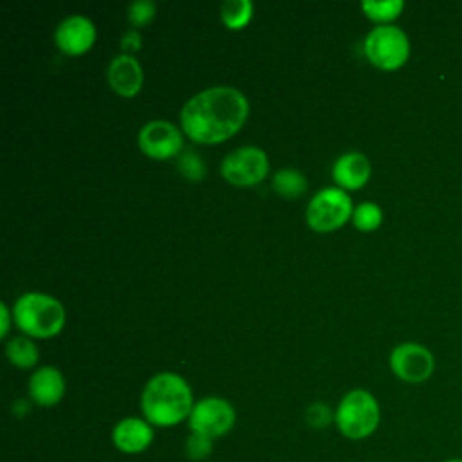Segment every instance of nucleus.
I'll list each match as a JSON object with an SVG mask.
<instances>
[{
	"mask_svg": "<svg viewBox=\"0 0 462 462\" xmlns=\"http://www.w3.org/2000/svg\"><path fill=\"white\" fill-rule=\"evenodd\" d=\"M352 222L359 231H374L383 222V209L375 202L365 200L354 208Z\"/></svg>",
	"mask_w": 462,
	"mask_h": 462,
	"instance_id": "nucleus-20",
	"label": "nucleus"
},
{
	"mask_svg": "<svg viewBox=\"0 0 462 462\" xmlns=\"http://www.w3.org/2000/svg\"><path fill=\"white\" fill-rule=\"evenodd\" d=\"M253 16L251 0H226L220 7V18L229 29H242Z\"/></svg>",
	"mask_w": 462,
	"mask_h": 462,
	"instance_id": "nucleus-19",
	"label": "nucleus"
},
{
	"mask_svg": "<svg viewBox=\"0 0 462 462\" xmlns=\"http://www.w3.org/2000/svg\"><path fill=\"white\" fill-rule=\"evenodd\" d=\"M365 54L370 63L383 70L402 67L410 56L408 34L392 23L375 25L363 42Z\"/></svg>",
	"mask_w": 462,
	"mask_h": 462,
	"instance_id": "nucleus-5",
	"label": "nucleus"
},
{
	"mask_svg": "<svg viewBox=\"0 0 462 462\" xmlns=\"http://www.w3.org/2000/svg\"><path fill=\"white\" fill-rule=\"evenodd\" d=\"M139 148L152 159H170L182 148L180 130L164 119L148 121L137 135Z\"/></svg>",
	"mask_w": 462,
	"mask_h": 462,
	"instance_id": "nucleus-10",
	"label": "nucleus"
},
{
	"mask_svg": "<svg viewBox=\"0 0 462 462\" xmlns=\"http://www.w3.org/2000/svg\"><path fill=\"white\" fill-rule=\"evenodd\" d=\"M213 448H215V440L200 433L189 431V435L184 440V453L193 462L208 460L213 453Z\"/></svg>",
	"mask_w": 462,
	"mask_h": 462,
	"instance_id": "nucleus-21",
	"label": "nucleus"
},
{
	"mask_svg": "<svg viewBox=\"0 0 462 462\" xmlns=\"http://www.w3.org/2000/svg\"><path fill=\"white\" fill-rule=\"evenodd\" d=\"M179 171L189 180H200L206 175V164L195 152L188 150L179 157Z\"/></svg>",
	"mask_w": 462,
	"mask_h": 462,
	"instance_id": "nucleus-23",
	"label": "nucleus"
},
{
	"mask_svg": "<svg viewBox=\"0 0 462 462\" xmlns=\"http://www.w3.org/2000/svg\"><path fill=\"white\" fill-rule=\"evenodd\" d=\"M186 422L189 431L217 440L233 430L236 422V411L227 399L208 395L195 401Z\"/></svg>",
	"mask_w": 462,
	"mask_h": 462,
	"instance_id": "nucleus-7",
	"label": "nucleus"
},
{
	"mask_svg": "<svg viewBox=\"0 0 462 462\" xmlns=\"http://www.w3.org/2000/svg\"><path fill=\"white\" fill-rule=\"evenodd\" d=\"M0 312H2V332H0V337H5L7 332H9V323H11V314H9V309L4 301H0Z\"/></svg>",
	"mask_w": 462,
	"mask_h": 462,
	"instance_id": "nucleus-26",
	"label": "nucleus"
},
{
	"mask_svg": "<svg viewBox=\"0 0 462 462\" xmlns=\"http://www.w3.org/2000/svg\"><path fill=\"white\" fill-rule=\"evenodd\" d=\"M273 188L283 197H298L307 189V179L296 168H282L273 177Z\"/></svg>",
	"mask_w": 462,
	"mask_h": 462,
	"instance_id": "nucleus-18",
	"label": "nucleus"
},
{
	"mask_svg": "<svg viewBox=\"0 0 462 462\" xmlns=\"http://www.w3.org/2000/svg\"><path fill=\"white\" fill-rule=\"evenodd\" d=\"M13 318L20 330L32 337H52L65 325L63 305L43 292H25L13 307Z\"/></svg>",
	"mask_w": 462,
	"mask_h": 462,
	"instance_id": "nucleus-4",
	"label": "nucleus"
},
{
	"mask_svg": "<svg viewBox=\"0 0 462 462\" xmlns=\"http://www.w3.org/2000/svg\"><path fill=\"white\" fill-rule=\"evenodd\" d=\"M193 404L188 381L175 372H159L150 377L139 399L141 413L153 428H173L188 420Z\"/></svg>",
	"mask_w": 462,
	"mask_h": 462,
	"instance_id": "nucleus-2",
	"label": "nucleus"
},
{
	"mask_svg": "<svg viewBox=\"0 0 462 462\" xmlns=\"http://www.w3.org/2000/svg\"><path fill=\"white\" fill-rule=\"evenodd\" d=\"M121 47L126 51V54L137 51L141 47V34L135 29H128L121 38Z\"/></svg>",
	"mask_w": 462,
	"mask_h": 462,
	"instance_id": "nucleus-25",
	"label": "nucleus"
},
{
	"mask_svg": "<svg viewBox=\"0 0 462 462\" xmlns=\"http://www.w3.org/2000/svg\"><path fill=\"white\" fill-rule=\"evenodd\" d=\"M126 13L132 25H146L155 16V4L152 0H135L128 5Z\"/></svg>",
	"mask_w": 462,
	"mask_h": 462,
	"instance_id": "nucleus-24",
	"label": "nucleus"
},
{
	"mask_svg": "<svg viewBox=\"0 0 462 462\" xmlns=\"http://www.w3.org/2000/svg\"><path fill=\"white\" fill-rule=\"evenodd\" d=\"M334 424L348 440L357 442L372 437L381 424L379 401L365 388L348 390L336 406Z\"/></svg>",
	"mask_w": 462,
	"mask_h": 462,
	"instance_id": "nucleus-3",
	"label": "nucleus"
},
{
	"mask_svg": "<svg viewBox=\"0 0 462 462\" xmlns=\"http://www.w3.org/2000/svg\"><path fill=\"white\" fill-rule=\"evenodd\" d=\"M106 78L110 87L121 96H134L143 85V69L132 54H117L108 63Z\"/></svg>",
	"mask_w": 462,
	"mask_h": 462,
	"instance_id": "nucleus-15",
	"label": "nucleus"
},
{
	"mask_svg": "<svg viewBox=\"0 0 462 462\" xmlns=\"http://www.w3.org/2000/svg\"><path fill=\"white\" fill-rule=\"evenodd\" d=\"M29 410H31V404H29L25 399H18V401L13 404V413L18 415V417L25 415Z\"/></svg>",
	"mask_w": 462,
	"mask_h": 462,
	"instance_id": "nucleus-27",
	"label": "nucleus"
},
{
	"mask_svg": "<svg viewBox=\"0 0 462 462\" xmlns=\"http://www.w3.org/2000/svg\"><path fill=\"white\" fill-rule=\"evenodd\" d=\"M267 170L265 152L251 144L229 152L220 162L222 177L233 186H253L267 175Z\"/></svg>",
	"mask_w": 462,
	"mask_h": 462,
	"instance_id": "nucleus-9",
	"label": "nucleus"
},
{
	"mask_svg": "<svg viewBox=\"0 0 462 462\" xmlns=\"http://www.w3.org/2000/svg\"><path fill=\"white\" fill-rule=\"evenodd\" d=\"M361 9L370 20L379 22V25H386L402 13L404 2L402 0H363Z\"/></svg>",
	"mask_w": 462,
	"mask_h": 462,
	"instance_id": "nucleus-17",
	"label": "nucleus"
},
{
	"mask_svg": "<svg viewBox=\"0 0 462 462\" xmlns=\"http://www.w3.org/2000/svg\"><path fill=\"white\" fill-rule=\"evenodd\" d=\"M442 462H462V457H449V458H446Z\"/></svg>",
	"mask_w": 462,
	"mask_h": 462,
	"instance_id": "nucleus-28",
	"label": "nucleus"
},
{
	"mask_svg": "<svg viewBox=\"0 0 462 462\" xmlns=\"http://www.w3.org/2000/svg\"><path fill=\"white\" fill-rule=\"evenodd\" d=\"M29 399L43 408L58 404L65 395V377L63 374L51 365L36 368L27 383Z\"/></svg>",
	"mask_w": 462,
	"mask_h": 462,
	"instance_id": "nucleus-13",
	"label": "nucleus"
},
{
	"mask_svg": "<svg viewBox=\"0 0 462 462\" xmlns=\"http://www.w3.org/2000/svg\"><path fill=\"white\" fill-rule=\"evenodd\" d=\"M247 114V97L235 87L218 85L195 94L184 103L180 125L189 139L213 144L236 134Z\"/></svg>",
	"mask_w": 462,
	"mask_h": 462,
	"instance_id": "nucleus-1",
	"label": "nucleus"
},
{
	"mask_svg": "<svg viewBox=\"0 0 462 462\" xmlns=\"http://www.w3.org/2000/svg\"><path fill=\"white\" fill-rule=\"evenodd\" d=\"M94 40L96 27L92 20L83 14H69L54 29V42L67 54L85 52L92 47Z\"/></svg>",
	"mask_w": 462,
	"mask_h": 462,
	"instance_id": "nucleus-12",
	"label": "nucleus"
},
{
	"mask_svg": "<svg viewBox=\"0 0 462 462\" xmlns=\"http://www.w3.org/2000/svg\"><path fill=\"white\" fill-rule=\"evenodd\" d=\"M372 166L365 153L346 152L341 153L332 164V177L341 189H359L370 179Z\"/></svg>",
	"mask_w": 462,
	"mask_h": 462,
	"instance_id": "nucleus-14",
	"label": "nucleus"
},
{
	"mask_svg": "<svg viewBox=\"0 0 462 462\" xmlns=\"http://www.w3.org/2000/svg\"><path fill=\"white\" fill-rule=\"evenodd\" d=\"M155 439V428L144 417H123L110 431L114 448L123 455L144 453Z\"/></svg>",
	"mask_w": 462,
	"mask_h": 462,
	"instance_id": "nucleus-11",
	"label": "nucleus"
},
{
	"mask_svg": "<svg viewBox=\"0 0 462 462\" xmlns=\"http://www.w3.org/2000/svg\"><path fill=\"white\" fill-rule=\"evenodd\" d=\"M336 410L323 401H314L305 410V422L312 430H327L334 422Z\"/></svg>",
	"mask_w": 462,
	"mask_h": 462,
	"instance_id": "nucleus-22",
	"label": "nucleus"
},
{
	"mask_svg": "<svg viewBox=\"0 0 462 462\" xmlns=\"http://www.w3.org/2000/svg\"><path fill=\"white\" fill-rule=\"evenodd\" d=\"M392 374L408 384H420L433 375L435 357L431 350L415 341H404L390 352Z\"/></svg>",
	"mask_w": 462,
	"mask_h": 462,
	"instance_id": "nucleus-8",
	"label": "nucleus"
},
{
	"mask_svg": "<svg viewBox=\"0 0 462 462\" xmlns=\"http://www.w3.org/2000/svg\"><path fill=\"white\" fill-rule=\"evenodd\" d=\"M5 354L11 365L18 368H32L38 363V346L27 336H16L7 341Z\"/></svg>",
	"mask_w": 462,
	"mask_h": 462,
	"instance_id": "nucleus-16",
	"label": "nucleus"
},
{
	"mask_svg": "<svg viewBox=\"0 0 462 462\" xmlns=\"http://www.w3.org/2000/svg\"><path fill=\"white\" fill-rule=\"evenodd\" d=\"M352 199L341 188H323L307 204V224L319 233L334 231L352 218Z\"/></svg>",
	"mask_w": 462,
	"mask_h": 462,
	"instance_id": "nucleus-6",
	"label": "nucleus"
}]
</instances>
